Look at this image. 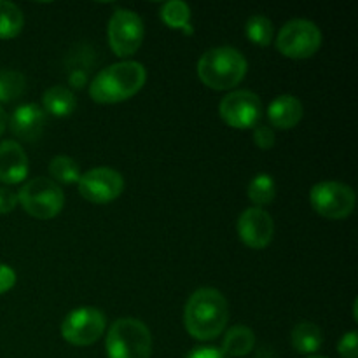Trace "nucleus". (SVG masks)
Listing matches in <instances>:
<instances>
[{
  "label": "nucleus",
  "instance_id": "obj_1",
  "mask_svg": "<svg viewBox=\"0 0 358 358\" xmlns=\"http://www.w3.org/2000/svg\"><path fill=\"white\" fill-rule=\"evenodd\" d=\"M227 322H229V304L217 289L203 287L189 297L184 311V324L194 339L212 341L219 338Z\"/></svg>",
  "mask_w": 358,
  "mask_h": 358
},
{
  "label": "nucleus",
  "instance_id": "obj_2",
  "mask_svg": "<svg viewBox=\"0 0 358 358\" xmlns=\"http://www.w3.org/2000/svg\"><path fill=\"white\" fill-rule=\"evenodd\" d=\"M145 66L138 62H119L101 70L90 84V96L96 103H119L129 100L143 87Z\"/></svg>",
  "mask_w": 358,
  "mask_h": 358
},
{
  "label": "nucleus",
  "instance_id": "obj_3",
  "mask_svg": "<svg viewBox=\"0 0 358 358\" xmlns=\"http://www.w3.org/2000/svg\"><path fill=\"white\" fill-rule=\"evenodd\" d=\"M248 63L238 49L222 45L206 51L198 62V77L215 91L233 90L247 76Z\"/></svg>",
  "mask_w": 358,
  "mask_h": 358
},
{
  "label": "nucleus",
  "instance_id": "obj_4",
  "mask_svg": "<svg viewBox=\"0 0 358 358\" xmlns=\"http://www.w3.org/2000/svg\"><path fill=\"white\" fill-rule=\"evenodd\" d=\"M105 348L108 358H150L152 336L138 318H119L108 329Z\"/></svg>",
  "mask_w": 358,
  "mask_h": 358
},
{
  "label": "nucleus",
  "instance_id": "obj_5",
  "mask_svg": "<svg viewBox=\"0 0 358 358\" xmlns=\"http://www.w3.org/2000/svg\"><path fill=\"white\" fill-rule=\"evenodd\" d=\"M17 203L28 215L38 220L55 219L65 205L62 187L51 178L37 177L27 182L17 192Z\"/></svg>",
  "mask_w": 358,
  "mask_h": 358
},
{
  "label": "nucleus",
  "instance_id": "obj_6",
  "mask_svg": "<svg viewBox=\"0 0 358 358\" xmlns=\"http://www.w3.org/2000/svg\"><path fill=\"white\" fill-rule=\"evenodd\" d=\"M322 45V31L313 21L292 20L280 28L276 48L290 59L311 58Z\"/></svg>",
  "mask_w": 358,
  "mask_h": 358
},
{
  "label": "nucleus",
  "instance_id": "obj_7",
  "mask_svg": "<svg viewBox=\"0 0 358 358\" xmlns=\"http://www.w3.org/2000/svg\"><path fill=\"white\" fill-rule=\"evenodd\" d=\"M310 201L318 215L331 220H341L352 215L357 198L355 191L350 185L336 180H324L311 187Z\"/></svg>",
  "mask_w": 358,
  "mask_h": 358
},
{
  "label": "nucleus",
  "instance_id": "obj_8",
  "mask_svg": "<svg viewBox=\"0 0 358 358\" xmlns=\"http://www.w3.org/2000/svg\"><path fill=\"white\" fill-rule=\"evenodd\" d=\"M107 35L114 55L128 58L140 49L145 30L138 14L129 9H117L108 20Z\"/></svg>",
  "mask_w": 358,
  "mask_h": 358
},
{
  "label": "nucleus",
  "instance_id": "obj_9",
  "mask_svg": "<svg viewBox=\"0 0 358 358\" xmlns=\"http://www.w3.org/2000/svg\"><path fill=\"white\" fill-rule=\"evenodd\" d=\"M107 320L96 308H77L62 322V336L73 346H90L103 336Z\"/></svg>",
  "mask_w": 358,
  "mask_h": 358
},
{
  "label": "nucleus",
  "instance_id": "obj_10",
  "mask_svg": "<svg viewBox=\"0 0 358 358\" xmlns=\"http://www.w3.org/2000/svg\"><path fill=\"white\" fill-rule=\"evenodd\" d=\"M219 114L222 121L231 128H255L262 117L261 98L247 90L233 91L220 100Z\"/></svg>",
  "mask_w": 358,
  "mask_h": 358
},
{
  "label": "nucleus",
  "instance_id": "obj_11",
  "mask_svg": "<svg viewBox=\"0 0 358 358\" xmlns=\"http://www.w3.org/2000/svg\"><path fill=\"white\" fill-rule=\"evenodd\" d=\"M79 192L84 199L96 205H105L119 196L124 191V178L114 168L98 166L93 170L86 171L79 178Z\"/></svg>",
  "mask_w": 358,
  "mask_h": 358
},
{
  "label": "nucleus",
  "instance_id": "obj_12",
  "mask_svg": "<svg viewBox=\"0 0 358 358\" xmlns=\"http://www.w3.org/2000/svg\"><path fill=\"white\" fill-rule=\"evenodd\" d=\"M238 236L248 248L261 250L271 243L275 236V222L266 210L247 208L238 219Z\"/></svg>",
  "mask_w": 358,
  "mask_h": 358
},
{
  "label": "nucleus",
  "instance_id": "obj_13",
  "mask_svg": "<svg viewBox=\"0 0 358 358\" xmlns=\"http://www.w3.org/2000/svg\"><path fill=\"white\" fill-rule=\"evenodd\" d=\"M10 131L24 142H35L42 136L45 126V112L35 103L21 105L10 115Z\"/></svg>",
  "mask_w": 358,
  "mask_h": 358
},
{
  "label": "nucleus",
  "instance_id": "obj_14",
  "mask_svg": "<svg viewBox=\"0 0 358 358\" xmlns=\"http://www.w3.org/2000/svg\"><path fill=\"white\" fill-rule=\"evenodd\" d=\"M28 175V159L23 147L13 140L0 142V182L20 184Z\"/></svg>",
  "mask_w": 358,
  "mask_h": 358
},
{
  "label": "nucleus",
  "instance_id": "obj_15",
  "mask_svg": "<svg viewBox=\"0 0 358 358\" xmlns=\"http://www.w3.org/2000/svg\"><path fill=\"white\" fill-rule=\"evenodd\" d=\"M304 115L303 103L294 94H280L269 103L268 117L276 129H292Z\"/></svg>",
  "mask_w": 358,
  "mask_h": 358
},
{
  "label": "nucleus",
  "instance_id": "obj_16",
  "mask_svg": "<svg viewBox=\"0 0 358 358\" xmlns=\"http://www.w3.org/2000/svg\"><path fill=\"white\" fill-rule=\"evenodd\" d=\"M290 341H292L294 350L303 355H313L324 345V334H322L320 327L313 322L303 320L292 329L290 334Z\"/></svg>",
  "mask_w": 358,
  "mask_h": 358
},
{
  "label": "nucleus",
  "instance_id": "obj_17",
  "mask_svg": "<svg viewBox=\"0 0 358 358\" xmlns=\"http://www.w3.org/2000/svg\"><path fill=\"white\" fill-rule=\"evenodd\" d=\"M42 103H44L45 112L56 117H66L72 114L77 107L76 94L65 86H52L42 96Z\"/></svg>",
  "mask_w": 358,
  "mask_h": 358
},
{
  "label": "nucleus",
  "instance_id": "obj_18",
  "mask_svg": "<svg viewBox=\"0 0 358 358\" xmlns=\"http://www.w3.org/2000/svg\"><path fill=\"white\" fill-rule=\"evenodd\" d=\"M255 346V334L252 329L245 325H236L229 329L227 334L224 336L222 353L226 357H245L254 350Z\"/></svg>",
  "mask_w": 358,
  "mask_h": 358
},
{
  "label": "nucleus",
  "instance_id": "obj_19",
  "mask_svg": "<svg viewBox=\"0 0 358 358\" xmlns=\"http://www.w3.org/2000/svg\"><path fill=\"white\" fill-rule=\"evenodd\" d=\"M24 24L20 7L7 0H0V38H14L21 34Z\"/></svg>",
  "mask_w": 358,
  "mask_h": 358
},
{
  "label": "nucleus",
  "instance_id": "obj_20",
  "mask_svg": "<svg viewBox=\"0 0 358 358\" xmlns=\"http://www.w3.org/2000/svg\"><path fill=\"white\" fill-rule=\"evenodd\" d=\"M248 199H250L254 205H257V208L266 205H271L275 201L276 196V184L269 175L261 173L257 177L252 178V182L248 184L247 189Z\"/></svg>",
  "mask_w": 358,
  "mask_h": 358
},
{
  "label": "nucleus",
  "instance_id": "obj_21",
  "mask_svg": "<svg viewBox=\"0 0 358 358\" xmlns=\"http://www.w3.org/2000/svg\"><path fill=\"white\" fill-rule=\"evenodd\" d=\"M49 173H51L52 182H59V184H77L80 178V168L77 161H73L69 156H59L52 157L49 163Z\"/></svg>",
  "mask_w": 358,
  "mask_h": 358
},
{
  "label": "nucleus",
  "instance_id": "obj_22",
  "mask_svg": "<svg viewBox=\"0 0 358 358\" xmlns=\"http://www.w3.org/2000/svg\"><path fill=\"white\" fill-rule=\"evenodd\" d=\"M245 34L247 37L254 42L255 45H261V48H266L273 42V35H275V30H273V23L262 14H254V16L248 17L247 27H245Z\"/></svg>",
  "mask_w": 358,
  "mask_h": 358
},
{
  "label": "nucleus",
  "instance_id": "obj_23",
  "mask_svg": "<svg viewBox=\"0 0 358 358\" xmlns=\"http://www.w3.org/2000/svg\"><path fill=\"white\" fill-rule=\"evenodd\" d=\"M161 20L168 24L170 28H185L189 30V20H191V9L182 0H170L161 9Z\"/></svg>",
  "mask_w": 358,
  "mask_h": 358
},
{
  "label": "nucleus",
  "instance_id": "obj_24",
  "mask_svg": "<svg viewBox=\"0 0 358 358\" xmlns=\"http://www.w3.org/2000/svg\"><path fill=\"white\" fill-rule=\"evenodd\" d=\"M27 80L17 70H2L0 72V101H13L24 93Z\"/></svg>",
  "mask_w": 358,
  "mask_h": 358
},
{
  "label": "nucleus",
  "instance_id": "obj_25",
  "mask_svg": "<svg viewBox=\"0 0 358 358\" xmlns=\"http://www.w3.org/2000/svg\"><path fill=\"white\" fill-rule=\"evenodd\" d=\"M358 336L355 331L348 332V334L343 336L339 339V345H338V353L343 358H357L358 357Z\"/></svg>",
  "mask_w": 358,
  "mask_h": 358
},
{
  "label": "nucleus",
  "instance_id": "obj_26",
  "mask_svg": "<svg viewBox=\"0 0 358 358\" xmlns=\"http://www.w3.org/2000/svg\"><path fill=\"white\" fill-rule=\"evenodd\" d=\"M254 142L259 149H271L276 142V136H275V131H273V128H269V126H262V124L255 126Z\"/></svg>",
  "mask_w": 358,
  "mask_h": 358
},
{
  "label": "nucleus",
  "instance_id": "obj_27",
  "mask_svg": "<svg viewBox=\"0 0 358 358\" xmlns=\"http://www.w3.org/2000/svg\"><path fill=\"white\" fill-rule=\"evenodd\" d=\"M17 205V194L7 187H0V213H10Z\"/></svg>",
  "mask_w": 358,
  "mask_h": 358
},
{
  "label": "nucleus",
  "instance_id": "obj_28",
  "mask_svg": "<svg viewBox=\"0 0 358 358\" xmlns=\"http://www.w3.org/2000/svg\"><path fill=\"white\" fill-rule=\"evenodd\" d=\"M16 283V273L13 268L6 264H0V294H6Z\"/></svg>",
  "mask_w": 358,
  "mask_h": 358
},
{
  "label": "nucleus",
  "instance_id": "obj_29",
  "mask_svg": "<svg viewBox=\"0 0 358 358\" xmlns=\"http://www.w3.org/2000/svg\"><path fill=\"white\" fill-rule=\"evenodd\" d=\"M185 358H229L222 353V350L213 348V346H205V348H196L194 352L189 353Z\"/></svg>",
  "mask_w": 358,
  "mask_h": 358
},
{
  "label": "nucleus",
  "instance_id": "obj_30",
  "mask_svg": "<svg viewBox=\"0 0 358 358\" xmlns=\"http://www.w3.org/2000/svg\"><path fill=\"white\" fill-rule=\"evenodd\" d=\"M6 128H7V114L6 110L0 107V136H2V133L6 131Z\"/></svg>",
  "mask_w": 358,
  "mask_h": 358
},
{
  "label": "nucleus",
  "instance_id": "obj_31",
  "mask_svg": "<svg viewBox=\"0 0 358 358\" xmlns=\"http://www.w3.org/2000/svg\"><path fill=\"white\" fill-rule=\"evenodd\" d=\"M310 358H325V357H318V355H313V357H310Z\"/></svg>",
  "mask_w": 358,
  "mask_h": 358
}]
</instances>
